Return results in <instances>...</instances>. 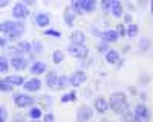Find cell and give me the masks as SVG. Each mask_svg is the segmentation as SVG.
Returning <instances> with one entry per match:
<instances>
[{
	"label": "cell",
	"mask_w": 153,
	"mask_h": 122,
	"mask_svg": "<svg viewBox=\"0 0 153 122\" xmlns=\"http://www.w3.org/2000/svg\"><path fill=\"white\" fill-rule=\"evenodd\" d=\"M92 115H94V110L89 107V105H81V107L78 108V112H76V118H78L80 122L89 121V119L92 118Z\"/></svg>",
	"instance_id": "5b68a950"
},
{
	"label": "cell",
	"mask_w": 153,
	"mask_h": 122,
	"mask_svg": "<svg viewBox=\"0 0 153 122\" xmlns=\"http://www.w3.org/2000/svg\"><path fill=\"white\" fill-rule=\"evenodd\" d=\"M5 119H6V110L0 107V122H5Z\"/></svg>",
	"instance_id": "836d02e7"
},
{
	"label": "cell",
	"mask_w": 153,
	"mask_h": 122,
	"mask_svg": "<svg viewBox=\"0 0 153 122\" xmlns=\"http://www.w3.org/2000/svg\"><path fill=\"white\" fill-rule=\"evenodd\" d=\"M118 32L117 31H104V32H101V38H103L104 43H115L118 40Z\"/></svg>",
	"instance_id": "8fae6325"
},
{
	"label": "cell",
	"mask_w": 153,
	"mask_h": 122,
	"mask_svg": "<svg viewBox=\"0 0 153 122\" xmlns=\"http://www.w3.org/2000/svg\"><path fill=\"white\" fill-rule=\"evenodd\" d=\"M71 81V85H74V87H80V85L86 81V73L83 70H78V72H74L72 76L69 78Z\"/></svg>",
	"instance_id": "52a82bcc"
},
{
	"label": "cell",
	"mask_w": 153,
	"mask_h": 122,
	"mask_svg": "<svg viewBox=\"0 0 153 122\" xmlns=\"http://www.w3.org/2000/svg\"><path fill=\"white\" fill-rule=\"evenodd\" d=\"M63 60H65V55H63V52H61V51H55L54 55H52V61H54L55 64H60Z\"/></svg>",
	"instance_id": "484cf974"
},
{
	"label": "cell",
	"mask_w": 153,
	"mask_h": 122,
	"mask_svg": "<svg viewBox=\"0 0 153 122\" xmlns=\"http://www.w3.org/2000/svg\"><path fill=\"white\" fill-rule=\"evenodd\" d=\"M9 2H11V0H0V8L8 6V5H9Z\"/></svg>",
	"instance_id": "d590c367"
},
{
	"label": "cell",
	"mask_w": 153,
	"mask_h": 122,
	"mask_svg": "<svg viewBox=\"0 0 153 122\" xmlns=\"http://www.w3.org/2000/svg\"><path fill=\"white\" fill-rule=\"evenodd\" d=\"M14 89V85L9 84L6 79H0V92H11Z\"/></svg>",
	"instance_id": "d4e9b609"
},
{
	"label": "cell",
	"mask_w": 153,
	"mask_h": 122,
	"mask_svg": "<svg viewBox=\"0 0 153 122\" xmlns=\"http://www.w3.org/2000/svg\"><path fill=\"white\" fill-rule=\"evenodd\" d=\"M124 34H126V29H124L123 24H120L118 26V35H124Z\"/></svg>",
	"instance_id": "8d00e7d4"
},
{
	"label": "cell",
	"mask_w": 153,
	"mask_h": 122,
	"mask_svg": "<svg viewBox=\"0 0 153 122\" xmlns=\"http://www.w3.org/2000/svg\"><path fill=\"white\" fill-rule=\"evenodd\" d=\"M136 34H138V26H136L135 23L129 24V31H127V35H129L130 38H135V37H136Z\"/></svg>",
	"instance_id": "4316f807"
},
{
	"label": "cell",
	"mask_w": 153,
	"mask_h": 122,
	"mask_svg": "<svg viewBox=\"0 0 153 122\" xmlns=\"http://www.w3.org/2000/svg\"><path fill=\"white\" fill-rule=\"evenodd\" d=\"M16 26V21H11V20H6V21H2L0 23V32L3 34H8L12 31V28Z\"/></svg>",
	"instance_id": "d6986e66"
},
{
	"label": "cell",
	"mask_w": 153,
	"mask_h": 122,
	"mask_svg": "<svg viewBox=\"0 0 153 122\" xmlns=\"http://www.w3.org/2000/svg\"><path fill=\"white\" fill-rule=\"evenodd\" d=\"M29 116H31L32 119H38V118L42 116V110L38 108V107H32L31 112H29Z\"/></svg>",
	"instance_id": "f1b7e54d"
},
{
	"label": "cell",
	"mask_w": 153,
	"mask_h": 122,
	"mask_svg": "<svg viewBox=\"0 0 153 122\" xmlns=\"http://www.w3.org/2000/svg\"><path fill=\"white\" fill-rule=\"evenodd\" d=\"M23 31H25V26H23V24H22V23H16V26L12 28V31L8 32L9 40H17L19 37L23 34Z\"/></svg>",
	"instance_id": "7c38bea8"
},
{
	"label": "cell",
	"mask_w": 153,
	"mask_h": 122,
	"mask_svg": "<svg viewBox=\"0 0 153 122\" xmlns=\"http://www.w3.org/2000/svg\"><path fill=\"white\" fill-rule=\"evenodd\" d=\"M76 99V93L75 92H71L65 96H61V102H71V101H75Z\"/></svg>",
	"instance_id": "83f0119b"
},
{
	"label": "cell",
	"mask_w": 153,
	"mask_h": 122,
	"mask_svg": "<svg viewBox=\"0 0 153 122\" xmlns=\"http://www.w3.org/2000/svg\"><path fill=\"white\" fill-rule=\"evenodd\" d=\"M46 70V64L42 63V61H35V63L31 66V73L32 75H42Z\"/></svg>",
	"instance_id": "5bb4252c"
},
{
	"label": "cell",
	"mask_w": 153,
	"mask_h": 122,
	"mask_svg": "<svg viewBox=\"0 0 153 122\" xmlns=\"http://www.w3.org/2000/svg\"><path fill=\"white\" fill-rule=\"evenodd\" d=\"M35 23H37V26L45 28V26H48V24H49V17H48L46 14H37Z\"/></svg>",
	"instance_id": "ffe728a7"
},
{
	"label": "cell",
	"mask_w": 153,
	"mask_h": 122,
	"mask_svg": "<svg viewBox=\"0 0 153 122\" xmlns=\"http://www.w3.org/2000/svg\"><path fill=\"white\" fill-rule=\"evenodd\" d=\"M23 3L28 6H32V5H35V0H23Z\"/></svg>",
	"instance_id": "74e56055"
},
{
	"label": "cell",
	"mask_w": 153,
	"mask_h": 122,
	"mask_svg": "<svg viewBox=\"0 0 153 122\" xmlns=\"http://www.w3.org/2000/svg\"><path fill=\"white\" fill-rule=\"evenodd\" d=\"M74 18H75V12H72V9L68 8L65 11V20L68 23V26H72V24H74Z\"/></svg>",
	"instance_id": "cb8c5ba5"
},
{
	"label": "cell",
	"mask_w": 153,
	"mask_h": 122,
	"mask_svg": "<svg viewBox=\"0 0 153 122\" xmlns=\"http://www.w3.org/2000/svg\"><path fill=\"white\" fill-rule=\"evenodd\" d=\"M133 118L136 119V122H147V119H149V110H147V107L143 105V104L136 105Z\"/></svg>",
	"instance_id": "277c9868"
},
{
	"label": "cell",
	"mask_w": 153,
	"mask_h": 122,
	"mask_svg": "<svg viewBox=\"0 0 153 122\" xmlns=\"http://www.w3.org/2000/svg\"><path fill=\"white\" fill-rule=\"evenodd\" d=\"M12 15H14L16 18H26L29 15V9L26 8V5L25 3H17L14 8H12Z\"/></svg>",
	"instance_id": "8992f818"
},
{
	"label": "cell",
	"mask_w": 153,
	"mask_h": 122,
	"mask_svg": "<svg viewBox=\"0 0 153 122\" xmlns=\"http://www.w3.org/2000/svg\"><path fill=\"white\" fill-rule=\"evenodd\" d=\"M25 90H28V92H38L42 87V81L38 79V78H32V79H28L26 82H25Z\"/></svg>",
	"instance_id": "9c48e42d"
},
{
	"label": "cell",
	"mask_w": 153,
	"mask_h": 122,
	"mask_svg": "<svg viewBox=\"0 0 153 122\" xmlns=\"http://www.w3.org/2000/svg\"><path fill=\"white\" fill-rule=\"evenodd\" d=\"M69 54L76 57V58H84L87 55V49L84 44H80V43H71L69 46Z\"/></svg>",
	"instance_id": "7a4b0ae2"
},
{
	"label": "cell",
	"mask_w": 153,
	"mask_h": 122,
	"mask_svg": "<svg viewBox=\"0 0 153 122\" xmlns=\"http://www.w3.org/2000/svg\"><path fill=\"white\" fill-rule=\"evenodd\" d=\"M12 49L17 51V52H29L31 51V44L28 41H20L16 47H12Z\"/></svg>",
	"instance_id": "603a6c76"
},
{
	"label": "cell",
	"mask_w": 153,
	"mask_h": 122,
	"mask_svg": "<svg viewBox=\"0 0 153 122\" xmlns=\"http://www.w3.org/2000/svg\"><path fill=\"white\" fill-rule=\"evenodd\" d=\"M94 107H95V110L98 113L104 115L107 112V108H109V102L104 99V96H98L95 99V102H94Z\"/></svg>",
	"instance_id": "ba28073f"
},
{
	"label": "cell",
	"mask_w": 153,
	"mask_h": 122,
	"mask_svg": "<svg viewBox=\"0 0 153 122\" xmlns=\"http://www.w3.org/2000/svg\"><path fill=\"white\" fill-rule=\"evenodd\" d=\"M110 12H112V15L113 17H123V6L121 3L118 2V0H112V5H110Z\"/></svg>",
	"instance_id": "4fadbf2b"
},
{
	"label": "cell",
	"mask_w": 153,
	"mask_h": 122,
	"mask_svg": "<svg viewBox=\"0 0 153 122\" xmlns=\"http://www.w3.org/2000/svg\"><path fill=\"white\" fill-rule=\"evenodd\" d=\"M101 5H103V9L106 12L110 11V5H112V0H101Z\"/></svg>",
	"instance_id": "1f68e13d"
},
{
	"label": "cell",
	"mask_w": 153,
	"mask_h": 122,
	"mask_svg": "<svg viewBox=\"0 0 153 122\" xmlns=\"http://www.w3.org/2000/svg\"><path fill=\"white\" fill-rule=\"evenodd\" d=\"M71 85V81H69V78L68 76H65V75H61V76H58L57 78V84H55V89H66V87H69Z\"/></svg>",
	"instance_id": "e0dca14e"
},
{
	"label": "cell",
	"mask_w": 153,
	"mask_h": 122,
	"mask_svg": "<svg viewBox=\"0 0 153 122\" xmlns=\"http://www.w3.org/2000/svg\"><path fill=\"white\" fill-rule=\"evenodd\" d=\"M109 105L113 110L115 113L123 115L129 110V101H127V96L123 92H115L110 95V99H109Z\"/></svg>",
	"instance_id": "6da1fadb"
},
{
	"label": "cell",
	"mask_w": 153,
	"mask_h": 122,
	"mask_svg": "<svg viewBox=\"0 0 153 122\" xmlns=\"http://www.w3.org/2000/svg\"><path fill=\"white\" fill-rule=\"evenodd\" d=\"M14 102H16V105H17V107L25 108V107H29V105H32V104H34V98H31L29 95L22 93V95H17V96L14 98Z\"/></svg>",
	"instance_id": "3957f363"
},
{
	"label": "cell",
	"mask_w": 153,
	"mask_h": 122,
	"mask_svg": "<svg viewBox=\"0 0 153 122\" xmlns=\"http://www.w3.org/2000/svg\"><path fill=\"white\" fill-rule=\"evenodd\" d=\"M3 44H5V40H3V38H0V46H3Z\"/></svg>",
	"instance_id": "f35d334b"
},
{
	"label": "cell",
	"mask_w": 153,
	"mask_h": 122,
	"mask_svg": "<svg viewBox=\"0 0 153 122\" xmlns=\"http://www.w3.org/2000/svg\"><path fill=\"white\" fill-rule=\"evenodd\" d=\"M106 60H107L109 64H117L120 61V55H118L117 51H107L106 52Z\"/></svg>",
	"instance_id": "ac0fdd59"
},
{
	"label": "cell",
	"mask_w": 153,
	"mask_h": 122,
	"mask_svg": "<svg viewBox=\"0 0 153 122\" xmlns=\"http://www.w3.org/2000/svg\"><path fill=\"white\" fill-rule=\"evenodd\" d=\"M32 122H38V119H34V121H32Z\"/></svg>",
	"instance_id": "60d3db41"
},
{
	"label": "cell",
	"mask_w": 153,
	"mask_h": 122,
	"mask_svg": "<svg viewBox=\"0 0 153 122\" xmlns=\"http://www.w3.org/2000/svg\"><path fill=\"white\" fill-rule=\"evenodd\" d=\"M43 122H55V118H54V115H52V113H48V115L45 116Z\"/></svg>",
	"instance_id": "d6a6232c"
},
{
	"label": "cell",
	"mask_w": 153,
	"mask_h": 122,
	"mask_svg": "<svg viewBox=\"0 0 153 122\" xmlns=\"http://www.w3.org/2000/svg\"><path fill=\"white\" fill-rule=\"evenodd\" d=\"M71 40H72V43H80V44H83L84 40H86V35H84V32H81V31H74V32L71 34Z\"/></svg>",
	"instance_id": "9a60e30c"
},
{
	"label": "cell",
	"mask_w": 153,
	"mask_h": 122,
	"mask_svg": "<svg viewBox=\"0 0 153 122\" xmlns=\"http://www.w3.org/2000/svg\"><path fill=\"white\" fill-rule=\"evenodd\" d=\"M9 84H12L16 87V85H22L23 84V78L22 76H19V75H9V76H6L5 78Z\"/></svg>",
	"instance_id": "7402d4cb"
},
{
	"label": "cell",
	"mask_w": 153,
	"mask_h": 122,
	"mask_svg": "<svg viewBox=\"0 0 153 122\" xmlns=\"http://www.w3.org/2000/svg\"><path fill=\"white\" fill-rule=\"evenodd\" d=\"M152 12H153V0H152Z\"/></svg>",
	"instance_id": "ab89813d"
},
{
	"label": "cell",
	"mask_w": 153,
	"mask_h": 122,
	"mask_svg": "<svg viewBox=\"0 0 153 122\" xmlns=\"http://www.w3.org/2000/svg\"><path fill=\"white\" fill-rule=\"evenodd\" d=\"M80 6L84 12H92L95 9V2L94 0H80Z\"/></svg>",
	"instance_id": "2e32d148"
},
{
	"label": "cell",
	"mask_w": 153,
	"mask_h": 122,
	"mask_svg": "<svg viewBox=\"0 0 153 122\" xmlns=\"http://www.w3.org/2000/svg\"><path fill=\"white\" fill-rule=\"evenodd\" d=\"M11 64H12V67L17 69V70H25L26 66H28V61L25 60L23 57H12Z\"/></svg>",
	"instance_id": "30bf717a"
},
{
	"label": "cell",
	"mask_w": 153,
	"mask_h": 122,
	"mask_svg": "<svg viewBox=\"0 0 153 122\" xmlns=\"http://www.w3.org/2000/svg\"><path fill=\"white\" fill-rule=\"evenodd\" d=\"M0 72L2 73L8 72V60L5 57H0Z\"/></svg>",
	"instance_id": "f546056e"
},
{
	"label": "cell",
	"mask_w": 153,
	"mask_h": 122,
	"mask_svg": "<svg viewBox=\"0 0 153 122\" xmlns=\"http://www.w3.org/2000/svg\"><path fill=\"white\" fill-rule=\"evenodd\" d=\"M57 73L54 72V70H51L48 75H46V84L49 85V87H54L55 89V84H57Z\"/></svg>",
	"instance_id": "44dd1931"
},
{
	"label": "cell",
	"mask_w": 153,
	"mask_h": 122,
	"mask_svg": "<svg viewBox=\"0 0 153 122\" xmlns=\"http://www.w3.org/2000/svg\"><path fill=\"white\" fill-rule=\"evenodd\" d=\"M75 14H81V6H80V0H74L72 2V8H71Z\"/></svg>",
	"instance_id": "4dcf8cb0"
},
{
	"label": "cell",
	"mask_w": 153,
	"mask_h": 122,
	"mask_svg": "<svg viewBox=\"0 0 153 122\" xmlns=\"http://www.w3.org/2000/svg\"><path fill=\"white\" fill-rule=\"evenodd\" d=\"M45 34H46V35H54V37H60V32H57V31H46Z\"/></svg>",
	"instance_id": "e575fe53"
},
{
	"label": "cell",
	"mask_w": 153,
	"mask_h": 122,
	"mask_svg": "<svg viewBox=\"0 0 153 122\" xmlns=\"http://www.w3.org/2000/svg\"><path fill=\"white\" fill-rule=\"evenodd\" d=\"M94 2H97V0H94Z\"/></svg>",
	"instance_id": "b9f144b4"
}]
</instances>
